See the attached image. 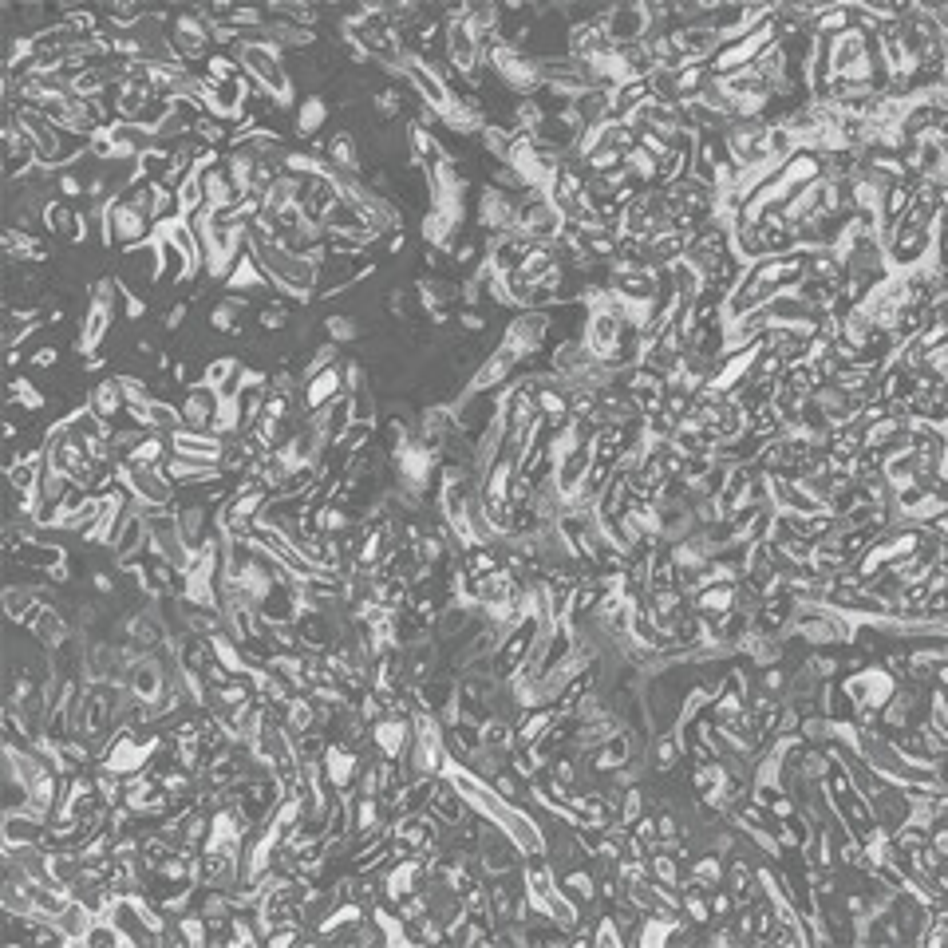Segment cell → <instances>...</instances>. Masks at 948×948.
Masks as SVG:
<instances>
[{"label": "cell", "mask_w": 948, "mask_h": 948, "mask_svg": "<svg viewBox=\"0 0 948 948\" xmlns=\"http://www.w3.org/2000/svg\"><path fill=\"white\" fill-rule=\"evenodd\" d=\"M234 56L237 64H241V72H245V79L253 87H261V91H269L277 111H293L301 103L297 99V83L289 76V64H285V56L277 48H269V44H237Z\"/></svg>", "instance_id": "6da1fadb"}, {"label": "cell", "mask_w": 948, "mask_h": 948, "mask_svg": "<svg viewBox=\"0 0 948 948\" xmlns=\"http://www.w3.org/2000/svg\"><path fill=\"white\" fill-rule=\"evenodd\" d=\"M119 281L115 277H95L87 281V309H83V320H79V336H76V352L79 356H95L119 316Z\"/></svg>", "instance_id": "7a4b0ae2"}, {"label": "cell", "mask_w": 948, "mask_h": 948, "mask_svg": "<svg viewBox=\"0 0 948 948\" xmlns=\"http://www.w3.org/2000/svg\"><path fill=\"white\" fill-rule=\"evenodd\" d=\"M155 222L143 214V210H135L131 202H123V198H115L111 202V214H107V249H135V245H147V241H155Z\"/></svg>", "instance_id": "3957f363"}, {"label": "cell", "mask_w": 948, "mask_h": 948, "mask_svg": "<svg viewBox=\"0 0 948 948\" xmlns=\"http://www.w3.org/2000/svg\"><path fill=\"white\" fill-rule=\"evenodd\" d=\"M170 44H174V52L182 56V64H194V60L206 64V56L214 52V32H210V24L198 16V8H190V12H174Z\"/></svg>", "instance_id": "277c9868"}, {"label": "cell", "mask_w": 948, "mask_h": 948, "mask_svg": "<svg viewBox=\"0 0 948 948\" xmlns=\"http://www.w3.org/2000/svg\"><path fill=\"white\" fill-rule=\"evenodd\" d=\"M403 83H407V87L419 95V103H427V107H431V111H439V115H447V111H451V103L459 99V95H455V87H451V83H443V79L435 76V72H431V68H427V64H423L415 52H411V56H407V64H403Z\"/></svg>", "instance_id": "5b68a950"}, {"label": "cell", "mask_w": 948, "mask_h": 948, "mask_svg": "<svg viewBox=\"0 0 948 948\" xmlns=\"http://www.w3.org/2000/svg\"><path fill=\"white\" fill-rule=\"evenodd\" d=\"M20 629H28V636L40 644V648H64L72 636H76V625L60 613V605H48V601H40L24 621H20Z\"/></svg>", "instance_id": "8992f818"}, {"label": "cell", "mask_w": 948, "mask_h": 948, "mask_svg": "<svg viewBox=\"0 0 948 948\" xmlns=\"http://www.w3.org/2000/svg\"><path fill=\"white\" fill-rule=\"evenodd\" d=\"M320 763H324L328 783L344 794V790H356V779H360V771H364L368 759H364L360 747H352V743H344V739H332Z\"/></svg>", "instance_id": "52a82bcc"}, {"label": "cell", "mask_w": 948, "mask_h": 948, "mask_svg": "<svg viewBox=\"0 0 948 948\" xmlns=\"http://www.w3.org/2000/svg\"><path fill=\"white\" fill-rule=\"evenodd\" d=\"M415 739V715H384L372 723V751L384 759H403Z\"/></svg>", "instance_id": "ba28073f"}, {"label": "cell", "mask_w": 948, "mask_h": 948, "mask_svg": "<svg viewBox=\"0 0 948 948\" xmlns=\"http://www.w3.org/2000/svg\"><path fill=\"white\" fill-rule=\"evenodd\" d=\"M44 230L52 237H60L64 245H87L91 241V230H87V214L64 202V198H52L48 210H44Z\"/></svg>", "instance_id": "9c48e42d"}, {"label": "cell", "mask_w": 948, "mask_h": 948, "mask_svg": "<svg viewBox=\"0 0 948 948\" xmlns=\"http://www.w3.org/2000/svg\"><path fill=\"white\" fill-rule=\"evenodd\" d=\"M226 399H222V392L218 388H210L206 380H198L194 388H186L182 392V399H178V407H182V419H186V431H210L214 427V415H218V407H222Z\"/></svg>", "instance_id": "30bf717a"}, {"label": "cell", "mask_w": 948, "mask_h": 948, "mask_svg": "<svg viewBox=\"0 0 948 948\" xmlns=\"http://www.w3.org/2000/svg\"><path fill=\"white\" fill-rule=\"evenodd\" d=\"M48 842V822L44 818H32L24 810H4V822H0V850H20V846H44Z\"/></svg>", "instance_id": "8fae6325"}, {"label": "cell", "mask_w": 948, "mask_h": 948, "mask_svg": "<svg viewBox=\"0 0 948 948\" xmlns=\"http://www.w3.org/2000/svg\"><path fill=\"white\" fill-rule=\"evenodd\" d=\"M245 313H249V297H241V293H222V297L210 305V313H206V328H210L214 336H245V332H249Z\"/></svg>", "instance_id": "7c38bea8"}, {"label": "cell", "mask_w": 948, "mask_h": 948, "mask_svg": "<svg viewBox=\"0 0 948 948\" xmlns=\"http://www.w3.org/2000/svg\"><path fill=\"white\" fill-rule=\"evenodd\" d=\"M344 392H348L344 364H332V368L316 372L313 380H305V388H301V407H305L309 415H320V411H324L332 399H340Z\"/></svg>", "instance_id": "4fadbf2b"}, {"label": "cell", "mask_w": 948, "mask_h": 948, "mask_svg": "<svg viewBox=\"0 0 948 948\" xmlns=\"http://www.w3.org/2000/svg\"><path fill=\"white\" fill-rule=\"evenodd\" d=\"M170 451L174 455H182V459H206V463H222L226 459V451H230V443L226 439H218L214 431H174L170 435Z\"/></svg>", "instance_id": "5bb4252c"}, {"label": "cell", "mask_w": 948, "mask_h": 948, "mask_svg": "<svg viewBox=\"0 0 948 948\" xmlns=\"http://www.w3.org/2000/svg\"><path fill=\"white\" fill-rule=\"evenodd\" d=\"M99 419H107V423H115V419H123L127 415V395H123V384H119V376H99L91 388H87V399H83Z\"/></svg>", "instance_id": "9a60e30c"}, {"label": "cell", "mask_w": 948, "mask_h": 948, "mask_svg": "<svg viewBox=\"0 0 948 948\" xmlns=\"http://www.w3.org/2000/svg\"><path fill=\"white\" fill-rule=\"evenodd\" d=\"M4 253H8V261L16 265V261H28V265H44L48 257H52V249H48V241L44 237H36L32 230H20V226H4Z\"/></svg>", "instance_id": "2e32d148"}, {"label": "cell", "mask_w": 948, "mask_h": 948, "mask_svg": "<svg viewBox=\"0 0 948 948\" xmlns=\"http://www.w3.org/2000/svg\"><path fill=\"white\" fill-rule=\"evenodd\" d=\"M261 289H273L269 285V277H265V269H261V261L245 249L241 257L234 261V269H230V277L222 281V293H241V297H249V293H261Z\"/></svg>", "instance_id": "e0dca14e"}, {"label": "cell", "mask_w": 948, "mask_h": 948, "mask_svg": "<svg viewBox=\"0 0 948 948\" xmlns=\"http://www.w3.org/2000/svg\"><path fill=\"white\" fill-rule=\"evenodd\" d=\"M241 368H245V360L226 352V356H214V360L202 368V380H206L210 388H218L222 399H237V395H241Z\"/></svg>", "instance_id": "ac0fdd59"}, {"label": "cell", "mask_w": 948, "mask_h": 948, "mask_svg": "<svg viewBox=\"0 0 948 948\" xmlns=\"http://www.w3.org/2000/svg\"><path fill=\"white\" fill-rule=\"evenodd\" d=\"M328 115H332V107H328V99L324 95H305L301 103H297V115H293V131L301 135V139H320V131L328 127Z\"/></svg>", "instance_id": "d6986e66"}, {"label": "cell", "mask_w": 948, "mask_h": 948, "mask_svg": "<svg viewBox=\"0 0 948 948\" xmlns=\"http://www.w3.org/2000/svg\"><path fill=\"white\" fill-rule=\"evenodd\" d=\"M313 419H316V427H320V435H324V443H340L344 431L352 427V395L344 392L340 399H332Z\"/></svg>", "instance_id": "ffe728a7"}, {"label": "cell", "mask_w": 948, "mask_h": 948, "mask_svg": "<svg viewBox=\"0 0 948 948\" xmlns=\"http://www.w3.org/2000/svg\"><path fill=\"white\" fill-rule=\"evenodd\" d=\"M328 162L340 166V170H352V174H364V162H360V135L340 127L328 135Z\"/></svg>", "instance_id": "44dd1931"}, {"label": "cell", "mask_w": 948, "mask_h": 948, "mask_svg": "<svg viewBox=\"0 0 948 948\" xmlns=\"http://www.w3.org/2000/svg\"><path fill=\"white\" fill-rule=\"evenodd\" d=\"M12 561H20V565H28V569H40V573H48V569H56V565H64V561H68V550H64V546H56V542H40V538H32V542H24L20 550L12 553Z\"/></svg>", "instance_id": "7402d4cb"}, {"label": "cell", "mask_w": 948, "mask_h": 948, "mask_svg": "<svg viewBox=\"0 0 948 948\" xmlns=\"http://www.w3.org/2000/svg\"><path fill=\"white\" fill-rule=\"evenodd\" d=\"M202 190H206V210H234L237 202H241V194H237V186L230 182L226 166L206 170V174H202Z\"/></svg>", "instance_id": "603a6c76"}, {"label": "cell", "mask_w": 948, "mask_h": 948, "mask_svg": "<svg viewBox=\"0 0 948 948\" xmlns=\"http://www.w3.org/2000/svg\"><path fill=\"white\" fill-rule=\"evenodd\" d=\"M407 95H415V91H407V87H399V83H384V87H376V91H372L376 123H399V119L407 115Z\"/></svg>", "instance_id": "cb8c5ba5"}, {"label": "cell", "mask_w": 948, "mask_h": 948, "mask_svg": "<svg viewBox=\"0 0 948 948\" xmlns=\"http://www.w3.org/2000/svg\"><path fill=\"white\" fill-rule=\"evenodd\" d=\"M320 332H324V340H332V344H356L360 336H364V324H360V313H328L320 316Z\"/></svg>", "instance_id": "d4e9b609"}, {"label": "cell", "mask_w": 948, "mask_h": 948, "mask_svg": "<svg viewBox=\"0 0 948 948\" xmlns=\"http://www.w3.org/2000/svg\"><path fill=\"white\" fill-rule=\"evenodd\" d=\"M95 921H99V917H95V913H91L83 901H76V897H72V905H68V909L56 917V925H60V929H64V937H68V945H76V948L87 941V933H91V925H95Z\"/></svg>", "instance_id": "484cf974"}, {"label": "cell", "mask_w": 948, "mask_h": 948, "mask_svg": "<svg viewBox=\"0 0 948 948\" xmlns=\"http://www.w3.org/2000/svg\"><path fill=\"white\" fill-rule=\"evenodd\" d=\"M174 929H178V941L182 948H206L210 945V921L198 913V909H186L174 917Z\"/></svg>", "instance_id": "4316f807"}, {"label": "cell", "mask_w": 948, "mask_h": 948, "mask_svg": "<svg viewBox=\"0 0 948 948\" xmlns=\"http://www.w3.org/2000/svg\"><path fill=\"white\" fill-rule=\"evenodd\" d=\"M174 198H178V214L182 218H198L206 210V190H202V178L190 170L178 186H174Z\"/></svg>", "instance_id": "83f0119b"}, {"label": "cell", "mask_w": 948, "mask_h": 948, "mask_svg": "<svg viewBox=\"0 0 948 948\" xmlns=\"http://www.w3.org/2000/svg\"><path fill=\"white\" fill-rule=\"evenodd\" d=\"M680 755H684V747H680V735H656V739H652V747H648V759H652V771H660V775H668V771H676V763H680Z\"/></svg>", "instance_id": "f1b7e54d"}, {"label": "cell", "mask_w": 948, "mask_h": 948, "mask_svg": "<svg viewBox=\"0 0 948 948\" xmlns=\"http://www.w3.org/2000/svg\"><path fill=\"white\" fill-rule=\"evenodd\" d=\"M8 403H20L28 415H40V411H48V395L40 392L36 384L20 380V376H12V380H8Z\"/></svg>", "instance_id": "f546056e"}, {"label": "cell", "mask_w": 948, "mask_h": 948, "mask_svg": "<svg viewBox=\"0 0 948 948\" xmlns=\"http://www.w3.org/2000/svg\"><path fill=\"white\" fill-rule=\"evenodd\" d=\"M202 76L206 79H214V83H230V79H241L245 72H241V64H237V56L234 52H210L206 56V68H202Z\"/></svg>", "instance_id": "4dcf8cb0"}, {"label": "cell", "mask_w": 948, "mask_h": 948, "mask_svg": "<svg viewBox=\"0 0 948 948\" xmlns=\"http://www.w3.org/2000/svg\"><path fill=\"white\" fill-rule=\"evenodd\" d=\"M372 439H376V423H364V419H352V427L344 431V439H340V451L352 459V455H364V451H372Z\"/></svg>", "instance_id": "1f68e13d"}, {"label": "cell", "mask_w": 948, "mask_h": 948, "mask_svg": "<svg viewBox=\"0 0 948 948\" xmlns=\"http://www.w3.org/2000/svg\"><path fill=\"white\" fill-rule=\"evenodd\" d=\"M289 320H293V309H289L285 301H273V305H265V309L257 313V328H261V332H285Z\"/></svg>", "instance_id": "d6a6232c"}, {"label": "cell", "mask_w": 948, "mask_h": 948, "mask_svg": "<svg viewBox=\"0 0 948 948\" xmlns=\"http://www.w3.org/2000/svg\"><path fill=\"white\" fill-rule=\"evenodd\" d=\"M119 945H127V941H123V933H119L107 917H99V921L91 925L87 941H83V948H119Z\"/></svg>", "instance_id": "836d02e7"}, {"label": "cell", "mask_w": 948, "mask_h": 948, "mask_svg": "<svg viewBox=\"0 0 948 948\" xmlns=\"http://www.w3.org/2000/svg\"><path fill=\"white\" fill-rule=\"evenodd\" d=\"M60 356H64L60 344H40V348L28 352V368H32V372H52V368L60 364Z\"/></svg>", "instance_id": "e575fe53"}, {"label": "cell", "mask_w": 948, "mask_h": 948, "mask_svg": "<svg viewBox=\"0 0 948 948\" xmlns=\"http://www.w3.org/2000/svg\"><path fill=\"white\" fill-rule=\"evenodd\" d=\"M490 783H494V790H498L506 802H522V783H518V775H514L510 767H506L502 775H494Z\"/></svg>", "instance_id": "d590c367"}, {"label": "cell", "mask_w": 948, "mask_h": 948, "mask_svg": "<svg viewBox=\"0 0 948 948\" xmlns=\"http://www.w3.org/2000/svg\"><path fill=\"white\" fill-rule=\"evenodd\" d=\"M119 309L127 313V324H139V320L147 316V297H139V293L123 289V297H119Z\"/></svg>", "instance_id": "8d00e7d4"}, {"label": "cell", "mask_w": 948, "mask_h": 948, "mask_svg": "<svg viewBox=\"0 0 948 948\" xmlns=\"http://www.w3.org/2000/svg\"><path fill=\"white\" fill-rule=\"evenodd\" d=\"M186 316H190V305H186V301H174V305L162 313V324H158V328H162V332H178V328L186 324Z\"/></svg>", "instance_id": "74e56055"}, {"label": "cell", "mask_w": 948, "mask_h": 948, "mask_svg": "<svg viewBox=\"0 0 948 948\" xmlns=\"http://www.w3.org/2000/svg\"><path fill=\"white\" fill-rule=\"evenodd\" d=\"M486 324H490V320H486V313H482V309H463V313H459V328H463L467 336L486 332Z\"/></svg>", "instance_id": "f35d334b"}, {"label": "cell", "mask_w": 948, "mask_h": 948, "mask_svg": "<svg viewBox=\"0 0 948 948\" xmlns=\"http://www.w3.org/2000/svg\"><path fill=\"white\" fill-rule=\"evenodd\" d=\"M91 589L103 593V597H115V577L107 569H91Z\"/></svg>", "instance_id": "ab89813d"}, {"label": "cell", "mask_w": 948, "mask_h": 948, "mask_svg": "<svg viewBox=\"0 0 948 948\" xmlns=\"http://www.w3.org/2000/svg\"><path fill=\"white\" fill-rule=\"evenodd\" d=\"M107 368V352H95V356H83V372L87 376H95V372H103Z\"/></svg>", "instance_id": "60d3db41"}, {"label": "cell", "mask_w": 948, "mask_h": 948, "mask_svg": "<svg viewBox=\"0 0 948 948\" xmlns=\"http://www.w3.org/2000/svg\"><path fill=\"white\" fill-rule=\"evenodd\" d=\"M20 364H24V352H20V348H12V352H8V368H12V372H16V368H20Z\"/></svg>", "instance_id": "b9f144b4"}]
</instances>
